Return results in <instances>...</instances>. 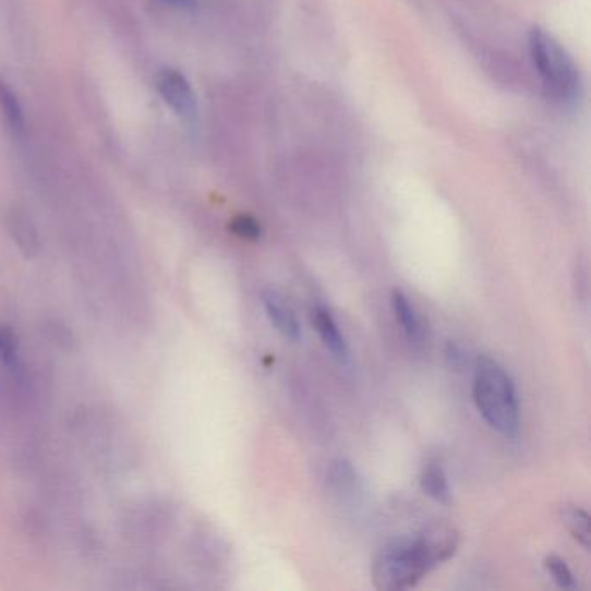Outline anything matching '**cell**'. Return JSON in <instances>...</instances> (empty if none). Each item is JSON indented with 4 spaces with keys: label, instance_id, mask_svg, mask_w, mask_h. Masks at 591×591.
<instances>
[{
    "label": "cell",
    "instance_id": "obj_17",
    "mask_svg": "<svg viewBox=\"0 0 591 591\" xmlns=\"http://www.w3.org/2000/svg\"><path fill=\"white\" fill-rule=\"evenodd\" d=\"M167 2L179 9H193L196 5V0H167Z\"/></svg>",
    "mask_w": 591,
    "mask_h": 591
},
{
    "label": "cell",
    "instance_id": "obj_11",
    "mask_svg": "<svg viewBox=\"0 0 591 591\" xmlns=\"http://www.w3.org/2000/svg\"><path fill=\"white\" fill-rule=\"evenodd\" d=\"M0 363L14 376V381L25 382V367L20 360L16 337L4 325H0Z\"/></svg>",
    "mask_w": 591,
    "mask_h": 591
},
{
    "label": "cell",
    "instance_id": "obj_1",
    "mask_svg": "<svg viewBox=\"0 0 591 591\" xmlns=\"http://www.w3.org/2000/svg\"><path fill=\"white\" fill-rule=\"evenodd\" d=\"M458 546L460 534L448 524H432L414 536L390 541L373 560V583L378 590L413 588L457 554Z\"/></svg>",
    "mask_w": 591,
    "mask_h": 591
},
{
    "label": "cell",
    "instance_id": "obj_5",
    "mask_svg": "<svg viewBox=\"0 0 591 591\" xmlns=\"http://www.w3.org/2000/svg\"><path fill=\"white\" fill-rule=\"evenodd\" d=\"M264 307H266L267 317L275 325L279 334L288 340L297 342L302 337L299 319H297L293 309L288 305L287 300L279 296L275 290H266L263 296Z\"/></svg>",
    "mask_w": 591,
    "mask_h": 591
},
{
    "label": "cell",
    "instance_id": "obj_3",
    "mask_svg": "<svg viewBox=\"0 0 591 591\" xmlns=\"http://www.w3.org/2000/svg\"><path fill=\"white\" fill-rule=\"evenodd\" d=\"M473 401L482 419L505 435H516L520 425L519 397L507 370L487 355L479 358L473 376Z\"/></svg>",
    "mask_w": 591,
    "mask_h": 591
},
{
    "label": "cell",
    "instance_id": "obj_7",
    "mask_svg": "<svg viewBox=\"0 0 591 591\" xmlns=\"http://www.w3.org/2000/svg\"><path fill=\"white\" fill-rule=\"evenodd\" d=\"M5 226H8L9 234L13 238L17 249L22 250L25 257H35L40 252L37 229L25 212L20 208H11L5 216Z\"/></svg>",
    "mask_w": 591,
    "mask_h": 591
},
{
    "label": "cell",
    "instance_id": "obj_8",
    "mask_svg": "<svg viewBox=\"0 0 591 591\" xmlns=\"http://www.w3.org/2000/svg\"><path fill=\"white\" fill-rule=\"evenodd\" d=\"M390 302H393L394 314H396V319L401 325L406 337L410 340H420L422 338V323H420L419 313L414 311L410 299L401 290H393Z\"/></svg>",
    "mask_w": 591,
    "mask_h": 591
},
{
    "label": "cell",
    "instance_id": "obj_12",
    "mask_svg": "<svg viewBox=\"0 0 591 591\" xmlns=\"http://www.w3.org/2000/svg\"><path fill=\"white\" fill-rule=\"evenodd\" d=\"M562 522L569 529L579 545L590 548V517L583 508L572 507V505L562 508Z\"/></svg>",
    "mask_w": 591,
    "mask_h": 591
},
{
    "label": "cell",
    "instance_id": "obj_16",
    "mask_svg": "<svg viewBox=\"0 0 591 591\" xmlns=\"http://www.w3.org/2000/svg\"><path fill=\"white\" fill-rule=\"evenodd\" d=\"M448 361L451 366L461 367L467 363V355H465L463 349L457 343H449L448 346Z\"/></svg>",
    "mask_w": 591,
    "mask_h": 591
},
{
    "label": "cell",
    "instance_id": "obj_10",
    "mask_svg": "<svg viewBox=\"0 0 591 591\" xmlns=\"http://www.w3.org/2000/svg\"><path fill=\"white\" fill-rule=\"evenodd\" d=\"M420 486L423 493L439 503L451 502L448 478L439 463H429L420 475Z\"/></svg>",
    "mask_w": 591,
    "mask_h": 591
},
{
    "label": "cell",
    "instance_id": "obj_4",
    "mask_svg": "<svg viewBox=\"0 0 591 591\" xmlns=\"http://www.w3.org/2000/svg\"><path fill=\"white\" fill-rule=\"evenodd\" d=\"M158 93L167 105L172 108L179 117L193 120L198 113L196 94L191 87L184 73L173 68H164L157 76Z\"/></svg>",
    "mask_w": 591,
    "mask_h": 591
},
{
    "label": "cell",
    "instance_id": "obj_2",
    "mask_svg": "<svg viewBox=\"0 0 591 591\" xmlns=\"http://www.w3.org/2000/svg\"><path fill=\"white\" fill-rule=\"evenodd\" d=\"M528 46L546 98L562 106L576 105L583 94V81L566 47L540 26L529 32Z\"/></svg>",
    "mask_w": 591,
    "mask_h": 591
},
{
    "label": "cell",
    "instance_id": "obj_9",
    "mask_svg": "<svg viewBox=\"0 0 591 591\" xmlns=\"http://www.w3.org/2000/svg\"><path fill=\"white\" fill-rule=\"evenodd\" d=\"M0 110L4 113L5 122H8L14 135L23 137L26 131L23 106L20 99H17L16 93L5 82H0Z\"/></svg>",
    "mask_w": 591,
    "mask_h": 591
},
{
    "label": "cell",
    "instance_id": "obj_14",
    "mask_svg": "<svg viewBox=\"0 0 591 591\" xmlns=\"http://www.w3.org/2000/svg\"><path fill=\"white\" fill-rule=\"evenodd\" d=\"M229 229H231L232 234H237L241 240L257 241L263 237V228L258 225V220L252 216H246V214L234 217L229 222Z\"/></svg>",
    "mask_w": 591,
    "mask_h": 591
},
{
    "label": "cell",
    "instance_id": "obj_13",
    "mask_svg": "<svg viewBox=\"0 0 591 591\" xmlns=\"http://www.w3.org/2000/svg\"><path fill=\"white\" fill-rule=\"evenodd\" d=\"M545 567L558 587L564 588V590L576 588L575 576L570 572L569 566H567L564 558L558 557V555H548L545 558Z\"/></svg>",
    "mask_w": 591,
    "mask_h": 591
},
{
    "label": "cell",
    "instance_id": "obj_15",
    "mask_svg": "<svg viewBox=\"0 0 591 591\" xmlns=\"http://www.w3.org/2000/svg\"><path fill=\"white\" fill-rule=\"evenodd\" d=\"M329 478H331L334 486L337 487L340 493H347V491H352L355 487V472L349 461H335V463L331 465V470H329Z\"/></svg>",
    "mask_w": 591,
    "mask_h": 591
},
{
    "label": "cell",
    "instance_id": "obj_6",
    "mask_svg": "<svg viewBox=\"0 0 591 591\" xmlns=\"http://www.w3.org/2000/svg\"><path fill=\"white\" fill-rule=\"evenodd\" d=\"M314 325H316L317 334L322 337L323 343L331 352L335 360L340 364H346L351 352H349L346 337L338 328L337 322H335L328 309L323 307V305H317L314 309Z\"/></svg>",
    "mask_w": 591,
    "mask_h": 591
}]
</instances>
